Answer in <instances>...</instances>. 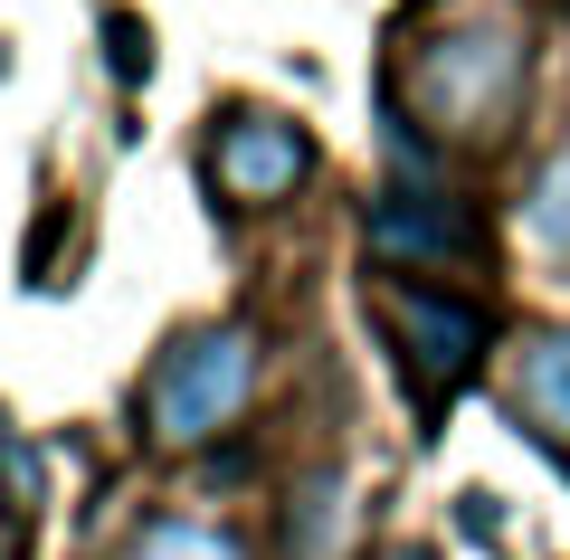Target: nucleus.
<instances>
[{
	"mask_svg": "<svg viewBox=\"0 0 570 560\" xmlns=\"http://www.w3.org/2000/svg\"><path fill=\"white\" fill-rule=\"evenodd\" d=\"M390 105H409L419 143L438 153H494L513 143L532 105V29L513 20L504 0H456L428 29H409Z\"/></svg>",
	"mask_w": 570,
	"mask_h": 560,
	"instance_id": "f257e3e1",
	"label": "nucleus"
},
{
	"mask_svg": "<svg viewBox=\"0 0 570 560\" xmlns=\"http://www.w3.org/2000/svg\"><path fill=\"white\" fill-rule=\"evenodd\" d=\"M257 390H266L257 323H238V314L181 323V333L153 352V371L134 381V438L153 446V456H200V446H219L228 428L257 409Z\"/></svg>",
	"mask_w": 570,
	"mask_h": 560,
	"instance_id": "f03ea898",
	"label": "nucleus"
},
{
	"mask_svg": "<svg viewBox=\"0 0 570 560\" xmlns=\"http://www.w3.org/2000/svg\"><path fill=\"white\" fill-rule=\"evenodd\" d=\"M371 323H381L390 361H400V390L419 400V419L438 428L448 419V400L485 371L494 352V323L475 295H456V285H409V276H381L371 285Z\"/></svg>",
	"mask_w": 570,
	"mask_h": 560,
	"instance_id": "7ed1b4c3",
	"label": "nucleus"
},
{
	"mask_svg": "<svg viewBox=\"0 0 570 560\" xmlns=\"http://www.w3.org/2000/svg\"><path fill=\"white\" fill-rule=\"evenodd\" d=\"M314 134L285 105H219L200 134V190L228 209V219H276V209L305 200L314 180Z\"/></svg>",
	"mask_w": 570,
	"mask_h": 560,
	"instance_id": "20e7f679",
	"label": "nucleus"
},
{
	"mask_svg": "<svg viewBox=\"0 0 570 560\" xmlns=\"http://www.w3.org/2000/svg\"><path fill=\"white\" fill-rule=\"evenodd\" d=\"M362 238H371V266L381 276H409V285H448L456 266L485 257V228L448 190H400V180L362 209Z\"/></svg>",
	"mask_w": 570,
	"mask_h": 560,
	"instance_id": "39448f33",
	"label": "nucleus"
},
{
	"mask_svg": "<svg viewBox=\"0 0 570 560\" xmlns=\"http://www.w3.org/2000/svg\"><path fill=\"white\" fill-rule=\"evenodd\" d=\"M494 390H504V419L570 465V323H523L494 361Z\"/></svg>",
	"mask_w": 570,
	"mask_h": 560,
	"instance_id": "423d86ee",
	"label": "nucleus"
},
{
	"mask_svg": "<svg viewBox=\"0 0 570 560\" xmlns=\"http://www.w3.org/2000/svg\"><path fill=\"white\" fill-rule=\"evenodd\" d=\"M276 551H285V560H352V551H362V503H352V475L314 465V475L285 494Z\"/></svg>",
	"mask_w": 570,
	"mask_h": 560,
	"instance_id": "0eeeda50",
	"label": "nucleus"
},
{
	"mask_svg": "<svg viewBox=\"0 0 570 560\" xmlns=\"http://www.w3.org/2000/svg\"><path fill=\"white\" fill-rule=\"evenodd\" d=\"M523 247L551 257V266H570V143L542 153L532 180H523Z\"/></svg>",
	"mask_w": 570,
	"mask_h": 560,
	"instance_id": "6e6552de",
	"label": "nucleus"
},
{
	"mask_svg": "<svg viewBox=\"0 0 570 560\" xmlns=\"http://www.w3.org/2000/svg\"><path fill=\"white\" fill-rule=\"evenodd\" d=\"M124 560H247V541H238V532H219V522L163 513V522H142V532L124 541Z\"/></svg>",
	"mask_w": 570,
	"mask_h": 560,
	"instance_id": "1a4fd4ad",
	"label": "nucleus"
},
{
	"mask_svg": "<svg viewBox=\"0 0 570 560\" xmlns=\"http://www.w3.org/2000/svg\"><path fill=\"white\" fill-rule=\"evenodd\" d=\"M39 503H48V465L29 438H0V522H10V541L39 532Z\"/></svg>",
	"mask_w": 570,
	"mask_h": 560,
	"instance_id": "9d476101",
	"label": "nucleus"
},
{
	"mask_svg": "<svg viewBox=\"0 0 570 560\" xmlns=\"http://www.w3.org/2000/svg\"><path fill=\"white\" fill-rule=\"evenodd\" d=\"M381 560H438V551H428V541H390Z\"/></svg>",
	"mask_w": 570,
	"mask_h": 560,
	"instance_id": "9b49d317",
	"label": "nucleus"
},
{
	"mask_svg": "<svg viewBox=\"0 0 570 560\" xmlns=\"http://www.w3.org/2000/svg\"><path fill=\"white\" fill-rule=\"evenodd\" d=\"M561 10H570V0H561Z\"/></svg>",
	"mask_w": 570,
	"mask_h": 560,
	"instance_id": "f8f14e48",
	"label": "nucleus"
}]
</instances>
